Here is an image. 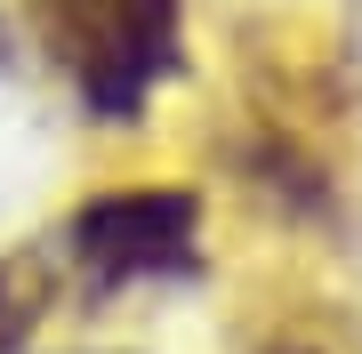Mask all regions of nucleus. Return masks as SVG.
Masks as SVG:
<instances>
[{"label": "nucleus", "instance_id": "1", "mask_svg": "<svg viewBox=\"0 0 362 354\" xmlns=\"http://www.w3.org/2000/svg\"><path fill=\"white\" fill-rule=\"evenodd\" d=\"M33 40L73 81V105L105 129H137L153 97L185 73L177 0H25Z\"/></svg>", "mask_w": 362, "mask_h": 354}, {"label": "nucleus", "instance_id": "2", "mask_svg": "<svg viewBox=\"0 0 362 354\" xmlns=\"http://www.w3.org/2000/svg\"><path fill=\"white\" fill-rule=\"evenodd\" d=\"M65 266L89 298H121L145 282H194L202 274V194L194 185H105L73 201Z\"/></svg>", "mask_w": 362, "mask_h": 354}, {"label": "nucleus", "instance_id": "3", "mask_svg": "<svg viewBox=\"0 0 362 354\" xmlns=\"http://www.w3.org/2000/svg\"><path fill=\"white\" fill-rule=\"evenodd\" d=\"M49 322V274L33 258H0V354H33Z\"/></svg>", "mask_w": 362, "mask_h": 354}, {"label": "nucleus", "instance_id": "4", "mask_svg": "<svg viewBox=\"0 0 362 354\" xmlns=\"http://www.w3.org/2000/svg\"><path fill=\"white\" fill-rule=\"evenodd\" d=\"M258 354H322V346H314V338H298V330H274Z\"/></svg>", "mask_w": 362, "mask_h": 354}, {"label": "nucleus", "instance_id": "5", "mask_svg": "<svg viewBox=\"0 0 362 354\" xmlns=\"http://www.w3.org/2000/svg\"><path fill=\"white\" fill-rule=\"evenodd\" d=\"M49 354H137V346H49Z\"/></svg>", "mask_w": 362, "mask_h": 354}]
</instances>
